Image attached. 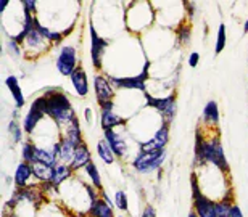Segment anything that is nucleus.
Returning <instances> with one entry per match:
<instances>
[{
    "label": "nucleus",
    "instance_id": "nucleus-19",
    "mask_svg": "<svg viewBox=\"0 0 248 217\" xmlns=\"http://www.w3.org/2000/svg\"><path fill=\"white\" fill-rule=\"evenodd\" d=\"M5 86H7L10 95H12L15 106L16 110H21V108L26 106V97H24V92L21 86H19V81L15 74H10V76L5 77Z\"/></svg>",
    "mask_w": 248,
    "mask_h": 217
},
{
    "label": "nucleus",
    "instance_id": "nucleus-20",
    "mask_svg": "<svg viewBox=\"0 0 248 217\" xmlns=\"http://www.w3.org/2000/svg\"><path fill=\"white\" fill-rule=\"evenodd\" d=\"M91 161H92V151H91V148H89V145L84 142L81 146H78L69 166H71V169L74 171V174H76V172H81Z\"/></svg>",
    "mask_w": 248,
    "mask_h": 217
},
{
    "label": "nucleus",
    "instance_id": "nucleus-31",
    "mask_svg": "<svg viewBox=\"0 0 248 217\" xmlns=\"http://www.w3.org/2000/svg\"><path fill=\"white\" fill-rule=\"evenodd\" d=\"M36 144L31 140V139H28V140H24L23 144H21V161L24 162H28V164H34V159H36Z\"/></svg>",
    "mask_w": 248,
    "mask_h": 217
},
{
    "label": "nucleus",
    "instance_id": "nucleus-23",
    "mask_svg": "<svg viewBox=\"0 0 248 217\" xmlns=\"http://www.w3.org/2000/svg\"><path fill=\"white\" fill-rule=\"evenodd\" d=\"M86 217H116V216H115V208L108 204L100 196L97 201H93L91 204Z\"/></svg>",
    "mask_w": 248,
    "mask_h": 217
},
{
    "label": "nucleus",
    "instance_id": "nucleus-3",
    "mask_svg": "<svg viewBox=\"0 0 248 217\" xmlns=\"http://www.w3.org/2000/svg\"><path fill=\"white\" fill-rule=\"evenodd\" d=\"M124 23L132 36H142L156 23L155 8L150 2H132L124 12Z\"/></svg>",
    "mask_w": 248,
    "mask_h": 217
},
{
    "label": "nucleus",
    "instance_id": "nucleus-14",
    "mask_svg": "<svg viewBox=\"0 0 248 217\" xmlns=\"http://www.w3.org/2000/svg\"><path fill=\"white\" fill-rule=\"evenodd\" d=\"M13 184L15 188H26L29 185L37 184L34 180V174H32V164H28V162H18L16 169H15L13 174Z\"/></svg>",
    "mask_w": 248,
    "mask_h": 217
},
{
    "label": "nucleus",
    "instance_id": "nucleus-10",
    "mask_svg": "<svg viewBox=\"0 0 248 217\" xmlns=\"http://www.w3.org/2000/svg\"><path fill=\"white\" fill-rule=\"evenodd\" d=\"M57 71L64 77H71V74L79 68V57L74 45H62L55 58Z\"/></svg>",
    "mask_w": 248,
    "mask_h": 217
},
{
    "label": "nucleus",
    "instance_id": "nucleus-8",
    "mask_svg": "<svg viewBox=\"0 0 248 217\" xmlns=\"http://www.w3.org/2000/svg\"><path fill=\"white\" fill-rule=\"evenodd\" d=\"M190 187H192V203H193L192 211H195V214L198 217H216L215 213L216 201H213L206 195H203L195 172H192L190 175Z\"/></svg>",
    "mask_w": 248,
    "mask_h": 217
},
{
    "label": "nucleus",
    "instance_id": "nucleus-28",
    "mask_svg": "<svg viewBox=\"0 0 248 217\" xmlns=\"http://www.w3.org/2000/svg\"><path fill=\"white\" fill-rule=\"evenodd\" d=\"M174 36H176V43L179 47H186L192 41V24L186 21L181 23L179 26L174 29Z\"/></svg>",
    "mask_w": 248,
    "mask_h": 217
},
{
    "label": "nucleus",
    "instance_id": "nucleus-17",
    "mask_svg": "<svg viewBox=\"0 0 248 217\" xmlns=\"http://www.w3.org/2000/svg\"><path fill=\"white\" fill-rule=\"evenodd\" d=\"M52 148H53L55 156L58 158V162H64V164H71L74 153H76V150H78V148L74 146L63 134L60 137V140H58Z\"/></svg>",
    "mask_w": 248,
    "mask_h": 217
},
{
    "label": "nucleus",
    "instance_id": "nucleus-15",
    "mask_svg": "<svg viewBox=\"0 0 248 217\" xmlns=\"http://www.w3.org/2000/svg\"><path fill=\"white\" fill-rule=\"evenodd\" d=\"M127 119L115 110H100V127L102 130H113L127 126Z\"/></svg>",
    "mask_w": 248,
    "mask_h": 217
},
{
    "label": "nucleus",
    "instance_id": "nucleus-5",
    "mask_svg": "<svg viewBox=\"0 0 248 217\" xmlns=\"http://www.w3.org/2000/svg\"><path fill=\"white\" fill-rule=\"evenodd\" d=\"M89 28V39H91V61L92 66L95 68V71L103 72V60H105V55L110 48V39L103 37L98 34L95 23H93L92 18H89L87 23Z\"/></svg>",
    "mask_w": 248,
    "mask_h": 217
},
{
    "label": "nucleus",
    "instance_id": "nucleus-32",
    "mask_svg": "<svg viewBox=\"0 0 248 217\" xmlns=\"http://www.w3.org/2000/svg\"><path fill=\"white\" fill-rule=\"evenodd\" d=\"M227 45V29L226 24L221 23L219 28H217V34H216V42H215V55L217 57L219 53L224 52V48Z\"/></svg>",
    "mask_w": 248,
    "mask_h": 217
},
{
    "label": "nucleus",
    "instance_id": "nucleus-13",
    "mask_svg": "<svg viewBox=\"0 0 248 217\" xmlns=\"http://www.w3.org/2000/svg\"><path fill=\"white\" fill-rule=\"evenodd\" d=\"M170 137H171V126L170 124H163L160 127V130L152 137L150 140L145 144L139 145V150L142 151H158V150H165L170 144Z\"/></svg>",
    "mask_w": 248,
    "mask_h": 217
},
{
    "label": "nucleus",
    "instance_id": "nucleus-7",
    "mask_svg": "<svg viewBox=\"0 0 248 217\" xmlns=\"http://www.w3.org/2000/svg\"><path fill=\"white\" fill-rule=\"evenodd\" d=\"M145 105L152 110L158 111V115L163 117L166 124H172L174 117L177 115V100L176 95L171 93L168 97H153L148 92H145Z\"/></svg>",
    "mask_w": 248,
    "mask_h": 217
},
{
    "label": "nucleus",
    "instance_id": "nucleus-33",
    "mask_svg": "<svg viewBox=\"0 0 248 217\" xmlns=\"http://www.w3.org/2000/svg\"><path fill=\"white\" fill-rule=\"evenodd\" d=\"M113 201H115V208L118 211H121V213H127L129 211V198L124 190H115Z\"/></svg>",
    "mask_w": 248,
    "mask_h": 217
},
{
    "label": "nucleus",
    "instance_id": "nucleus-9",
    "mask_svg": "<svg viewBox=\"0 0 248 217\" xmlns=\"http://www.w3.org/2000/svg\"><path fill=\"white\" fill-rule=\"evenodd\" d=\"M21 47H23L24 57L29 58V60H34V58L41 57V55H44V53H47L53 45L42 36V32L39 31L37 26H34L32 31L28 32V36H26V39H24Z\"/></svg>",
    "mask_w": 248,
    "mask_h": 217
},
{
    "label": "nucleus",
    "instance_id": "nucleus-12",
    "mask_svg": "<svg viewBox=\"0 0 248 217\" xmlns=\"http://www.w3.org/2000/svg\"><path fill=\"white\" fill-rule=\"evenodd\" d=\"M123 127L120 129H113V130H105L103 132V139L108 142V145L111 146L113 153L118 159H123V158L127 156L129 153V146H127V140L126 135L123 134Z\"/></svg>",
    "mask_w": 248,
    "mask_h": 217
},
{
    "label": "nucleus",
    "instance_id": "nucleus-34",
    "mask_svg": "<svg viewBox=\"0 0 248 217\" xmlns=\"http://www.w3.org/2000/svg\"><path fill=\"white\" fill-rule=\"evenodd\" d=\"M232 204H234L232 198L216 201V203H215L216 217H231V208H232Z\"/></svg>",
    "mask_w": 248,
    "mask_h": 217
},
{
    "label": "nucleus",
    "instance_id": "nucleus-2",
    "mask_svg": "<svg viewBox=\"0 0 248 217\" xmlns=\"http://www.w3.org/2000/svg\"><path fill=\"white\" fill-rule=\"evenodd\" d=\"M46 98V105H47V117L55 122L60 127L62 132L71 124L74 119H78L76 110L73 106V101L69 100L68 93H64L60 88H47L42 93Z\"/></svg>",
    "mask_w": 248,
    "mask_h": 217
},
{
    "label": "nucleus",
    "instance_id": "nucleus-25",
    "mask_svg": "<svg viewBox=\"0 0 248 217\" xmlns=\"http://www.w3.org/2000/svg\"><path fill=\"white\" fill-rule=\"evenodd\" d=\"M62 134L66 137V139L71 142L74 146H81L84 144V135H82V127L79 119H74L71 124H69L66 129H64Z\"/></svg>",
    "mask_w": 248,
    "mask_h": 217
},
{
    "label": "nucleus",
    "instance_id": "nucleus-6",
    "mask_svg": "<svg viewBox=\"0 0 248 217\" xmlns=\"http://www.w3.org/2000/svg\"><path fill=\"white\" fill-rule=\"evenodd\" d=\"M47 117V105H46V98L44 95L41 97H36L34 100L31 101V105H29L26 115L23 116V130L24 134L31 137L34 132L37 130L39 124L46 119Z\"/></svg>",
    "mask_w": 248,
    "mask_h": 217
},
{
    "label": "nucleus",
    "instance_id": "nucleus-36",
    "mask_svg": "<svg viewBox=\"0 0 248 217\" xmlns=\"http://www.w3.org/2000/svg\"><path fill=\"white\" fill-rule=\"evenodd\" d=\"M187 63H188V66H190V68H197L198 63H200V53H198V52H192L190 55H188Z\"/></svg>",
    "mask_w": 248,
    "mask_h": 217
},
{
    "label": "nucleus",
    "instance_id": "nucleus-29",
    "mask_svg": "<svg viewBox=\"0 0 248 217\" xmlns=\"http://www.w3.org/2000/svg\"><path fill=\"white\" fill-rule=\"evenodd\" d=\"M53 169H55V167H53ZM53 169L52 167L42 166V164H32L34 180H36L37 184H47V182H52Z\"/></svg>",
    "mask_w": 248,
    "mask_h": 217
},
{
    "label": "nucleus",
    "instance_id": "nucleus-21",
    "mask_svg": "<svg viewBox=\"0 0 248 217\" xmlns=\"http://www.w3.org/2000/svg\"><path fill=\"white\" fill-rule=\"evenodd\" d=\"M34 164H42V166L52 167V169H53V167H57L60 162H58V158L55 156V153H53V148L37 145L36 146V159H34Z\"/></svg>",
    "mask_w": 248,
    "mask_h": 217
},
{
    "label": "nucleus",
    "instance_id": "nucleus-4",
    "mask_svg": "<svg viewBox=\"0 0 248 217\" xmlns=\"http://www.w3.org/2000/svg\"><path fill=\"white\" fill-rule=\"evenodd\" d=\"M168 158V150H158V151H142L139 150L137 155L132 158L131 167L137 174H153L160 172L163 164Z\"/></svg>",
    "mask_w": 248,
    "mask_h": 217
},
{
    "label": "nucleus",
    "instance_id": "nucleus-27",
    "mask_svg": "<svg viewBox=\"0 0 248 217\" xmlns=\"http://www.w3.org/2000/svg\"><path fill=\"white\" fill-rule=\"evenodd\" d=\"M97 156L100 158L103 161V164H107V166L115 164V161L118 159L111 150V146L108 145V142L105 139H100L97 142Z\"/></svg>",
    "mask_w": 248,
    "mask_h": 217
},
{
    "label": "nucleus",
    "instance_id": "nucleus-11",
    "mask_svg": "<svg viewBox=\"0 0 248 217\" xmlns=\"http://www.w3.org/2000/svg\"><path fill=\"white\" fill-rule=\"evenodd\" d=\"M93 93H95V100L98 108L103 106L105 103L115 100L116 88L113 87L111 81L103 72H97L93 76Z\"/></svg>",
    "mask_w": 248,
    "mask_h": 217
},
{
    "label": "nucleus",
    "instance_id": "nucleus-1",
    "mask_svg": "<svg viewBox=\"0 0 248 217\" xmlns=\"http://www.w3.org/2000/svg\"><path fill=\"white\" fill-rule=\"evenodd\" d=\"M203 164H213L221 169L224 174H231V166L226 158L224 146L221 144L219 130L217 132H203L202 127L195 130V146H193V166L200 167Z\"/></svg>",
    "mask_w": 248,
    "mask_h": 217
},
{
    "label": "nucleus",
    "instance_id": "nucleus-30",
    "mask_svg": "<svg viewBox=\"0 0 248 217\" xmlns=\"http://www.w3.org/2000/svg\"><path fill=\"white\" fill-rule=\"evenodd\" d=\"M7 130H8V134H10V139H12L13 142V145H21L23 142H24V130H23V126L19 124L18 119H10L8 122V126H7Z\"/></svg>",
    "mask_w": 248,
    "mask_h": 217
},
{
    "label": "nucleus",
    "instance_id": "nucleus-40",
    "mask_svg": "<svg viewBox=\"0 0 248 217\" xmlns=\"http://www.w3.org/2000/svg\"><path fill=\"white\" fill-rule=\"evenodd\" d=\"M244 34H248V19L244 23Z\"/></svg>",
    "mask_w": 248,
    "mask_h": 217
},
{
    "label": "nucleus",
    "instance_id": "nucleus-38",
    "mask_svg": "<svg viewBox=\"0 0 248 217\" xmlns=\"http://www.w3.org/2000/svg\"><path fill=\"white\" fill-rule=\"evenodd\" d=\"M84 117H86L87 126H89V127H92V126H93V111H92V108H91V106H87L86 110H84Z\"/></svg>",
    "mask_w": 248,
    "mask_h": 217
},
{
    "label": "nucleus",
    "instance_id": "nucleus-24",
    "mask_svg": "<svg viewBox=\"0 0 248 217\" xmlns=\"http://www.w3.org/2000/svg\"><path fill=\"white\" fill-rule=\"evenodd\" d=\"M74 177V171L71 169L69 164H64L60 162L55 169H53V177H52V184L60 188L62 185H64L66 182H69Z\"/></svg>",
    "mask_w": 248,
    "mask_h": 217
},
{
    "label": "nucleus",
    "instance_id": "nucleus-16",
    "mask_svg": "<svg viewBox=\"0 0 248 217\" xmlns=\"http://www.w3.org/2000/svg\"><path fill=\"white\" fill-rule=\"evenodd\" d=\"M219 106H217L216 100H210L203 108L202 113V122L205 124L206 129H213V130H219Z\"/></svg>",
    "mask_w": 248,
    "mask_h": 217
},
{
    "label": "nucleus",
    "instance_id": "nucleus-37",
    "mask_svg": "<svg viewBox=\"0 0 248 217\" xmlns=\"http://www.w3.org/2000/svg\"><path fill=\"white\" fill-rule=\"evenodd\" d=\"M140 217H156V209L153 204H147L140 213Z\"/></svg>",
    "mask_w": 248,
    "mask_h": 217
},
{
    "label": "nucleus",
    "instance_id": "nucleus-42",
    "mask_svg": "<svg viewBox=\"0 0 248 217\" xmlns=\"http://www.w3.org/2000/svg\"><path fill=\"white\" fill-rule=\"evenodd\" d=\"M120 217H126V216H120Z\"/></svg>",
    "mask_w": 248,
    "mask_h": 217
},
{
    "label": "nucleus",
    "instance_id": "nucleus-35",
    "mask_svg": "<svg viewBox=\"0 0 248 217\" xmlns=\"http://www.w3.org/2000/svg\"><path fill=\"white\" fill-rule=\"evenodd\" d=\"M5 47H7V50H8V53L12 57H15V58H19V57H23L24 53H23V47L19 45V43L15 41V39H12V37H7V42H5Z\"/></svg>",
    "mask_w": 248,
    "mask_h": 217
},
{
    "label": "nucleus",
    "instance_id": "nucleus-18",
    "mask_svg": "<svg viewBox=\"0 0 248 217\" xmlns=\"http://www.w3.org/2000/svg\"><path fill=\"white\" fill-rule=\"evenodd\" d=\"M69 81H71L74 93H76L78 97L86 98L89 95V92H91V87H89V77H87V72L84 71V68L79 66L78 70L71 74Z\"/></svg>",
    "mask_w": 248,
    "mask_h": 217
},
{
    "label": "nucleus",
    "instance_id": "nucleus-41",
    "mask_svg": "<svg viewBox=\"0 0 248 217\" xmlns=\"http://www.w3.org/2000/svg\"><path fill=\"white\" fill-rule=\"evenodd\" d=\"M187 217H198L197 214H195V211H190V213H188V216Z\"/></svg>",
    "mask_w": 248,
    "mask_h": 217
},
{
    "label": "nucleus",
    "instance_id": "nucleus-22",
    "mask_svg": "<svg viewBox=\"0 0 248 217\" xmlns=\"http://www.w3.org/2000/svg\"><path fill=\"white\" fill-rule=\"evenodd\" d=\"M37 217H68V209L60 201H46L39 208Z\"/></svg>",
    "mask_w": 248,
    "mask_h": 217
},
{
    "label": "nucleus",
    "instance_id": "nucleus-39",
    "mask_svg": "<svg viewBox=\"0 0 248 217\" xmlns=\"http://www.w3.org/2000/svg\"><path fill=\"white\" fill-rule=\"evenodd\" d=\"M231 217H245L244 213H242L240 206L237 204V203L232 204V208H231Z\"/></svg>",
    "mask_w": 248,
    "mask_h": 217
},
{
    "label": "nucleus",
    "instance_id": "nucleus-26",
    "mask_svg": "<svg viewBox=\"0 0 248 217\" xmlns=\"http://www.w3.org/2000/svg\"><path fill=\"white\" fill-rule=\"evenodd\" d=\"M82 172L86 174L87 177V184H91L92 187H95L98 191H103L105 187H103V180H102V175H100V171H98L97 164L93 161H91L89 164L84 167Z\"/></svg>",
    "mask_w": 248,
    "mask_h": 217
}]
</instances>
